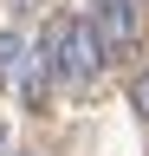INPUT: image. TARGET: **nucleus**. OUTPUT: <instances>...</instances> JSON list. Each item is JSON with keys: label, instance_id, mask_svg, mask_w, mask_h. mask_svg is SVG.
<instances>
[{"label": "nucleus", "instance_id": "nucleus-1", "mask_svg": "<svg viewBox=\"0 0 149 156\" xmlns=\"http://www.w3.org/2000/svg\"><path fill=\"white\" fill-rule=\"evenodd\" d=\"M46 65H52V78H59V85H71V91L97 78L104 46H97V33H91V20H65V26L46 33Z\"/></svg>", "mask_w": 149, "mask_h": 156}, {"label": "nucleus", "instance_id": "nucleus-2", "mask_svg": "<svg viewBox=\"0 0 149 156\" xmlns=\"http://www.w3.org/2000/svg\"><path fill=\"white\" fill-rule=\"evenodd\" d=\"M91 33H97L104 52H123L136 39V7L130 0H91Z\"/></svg>", "mask_w": 149, "mask_h": 156}, {"label": "nucleus", "instance_id": "nucleus-3", "mask_svg": "<svg viewBox=\"0 0 149 156\" xmlns=\"http://www.w3.org/2000/svg\"><path fill=\"white\" fill-rule=\"evenodd\" d=\"M20 65H26V46L13 33H0V85H7V78H20Z\"/></svg>", "mask_w": 149, "mask_h": 156}, {"label": "nucleus", "instance_id": "nucleus-4", "mask_svg": "<svg viewBox=\"0 0 149 156\" xmlns=\"http://www.w3.org/2000/svg\"><path fill=\"white\" fill-rule=\"evenodd\" d=\"M136 111H143V117H149V72H143V78H136Z\"/></svg>", "mask_w": 149, "mask_h": 156}, {"label": "nucleus", "instance_id": "nucleus-5", "mask_svg": "<svg viewBox=\"0 0 149 156\" xmlns=\"http://www.w3.org/2000/svg\"><path fill=\"white\" fill-rule=\"evenodd\" d=\"M0 136H7V124H0Z\"/></svg>", "mask_w": 149, "mask_h": 156}]
</instances>
